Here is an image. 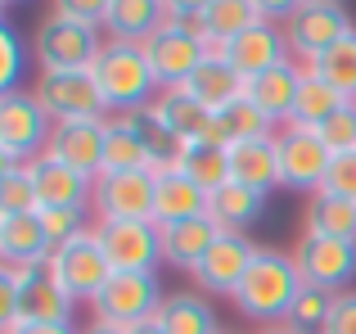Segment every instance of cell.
<instances>
[{
	"label": "cell",
	"mask_w": 356,
	"mask_h": 334,
	"mask_svg": "<svg viewBox=\"0 0 356 334\" xmlns=\"http://www.w3.org/2000/svg\"><path fill=\"white\" fill-rule=\"evenodd\" d=\"M302 271H298L293 253H284V248H270L261 244L257 257H252L248 276H243L239 294L230 303H235V312L243 321H252V326H284L289 308H293V299L302 294Z\"/></svg>",
	"instance_id": "cell-1"
},
{
	"label": "cell",
	"mask_w": 356,
	"mask_h": 334,
	"mask_svg": "<svg viewBox=\"0 0 356 334\" xmlns=\"http://www.w3.org/2000/svg\"><path fill=\"white\" fill-rule=\"evenodd\" d=\"M90 72H95V86L104 95L108 113H140L163 90L154 77V63H149L145 45H136V41H104V50H99Z\"/></svg>",
	"instance_id": "cell-2"
},
{
	"label": "cell",
	"mask_w": 356,
	"mask_h": 334,
	"mask_svg": "<svg viewBox=\"0 0 356 334\" xmlns=\"http://www.w3.org/2000/svg\"><path fill=\"white\" fill-rule=\"evenodd\" d=\"M45 271H50V280L59 285L72 303H86L90 308V303L99 299V289L108 285L113 267H108L104 248H99V235H95V226H90L86 235H72V239H63V244H54Z\"/></svg>",
	"instance_id": "cell-3"
},
{
	"label": "cell",
	"mask_w": 356,
	"mask_h": 334,
	"mask_svg": "<svg viewBox=\"0 0 356 334\" xmlns=\"http://www.w3.org/2000/svg\"><path fill=\"white\" fill-rule=\"evenodd\" d=\"M54 136V118L41 109L32 90L0 95V163H36L45 159Z\"/></svg>",
	"instance_id": "cell-4"
},
{
	"label": "cell",
	"mask_w": 356,
	"mask_h": 334,
	"mask_svg": "<svg viewBox=\"0 0 356 334\" xmlns=\"http://www.w3.org/2000/svg\"><path fill=\"white\" fill-rule=\"evenodd\" d=\"M145 54H149V63H154L158 86L167 90V86H185V81H190L194 72H199L212 54H221V50L208 45V36L199 32V23L167 18V23L145 41Z\"/></svg>",
	"instance_id": "cell-5"
},
{
	"label": "cell",
	"mask_w": 356,
	"mask_h": 334,
	"mask_svg": "<svg viewBox=\"0 0 356 334\" xmlns=\"http://www.w3.org/2000/svg\"><path fill=\"white\" fill-rule=\"evenodd\" d=\"M99 50H104V36L99 27L77 23V18H41L32 36V54L41 63V72H77V68H95Z\"/></svg>",
	"instance_id": "cell-6"
},
{
	"label": "cell",
	"mask_w": 356,
	"mask_h": 334,
	"mask_svg": "<svg viewBox=\"0 0 356 334\" xmlns=\"http://www.w3.org/2000/svg\"><path fill=\"white\" fill-rule=\"evenodd\" d=\"M163 280L154 271H113L108 285L99 289V299L90 303L95 321H108V326H122V330H136L145 321H158L163 312Z\"/></svg>",
	"instance_id": "cell-7"
},
{
	"label": "cell",
	"mask_w": 356,
	"mask_h": 334,
	"mask_svg": "<svg viewBox=\"0 0 356 334\" xmlns=\"http://www.w3.org/2000/svg\"><path fill=\"white\" fill-rule=\"evenodd\" d=\"M32 95L41 100V109L54 122H90V118H108L104 95L95 86V72L77 68V72H36Z\"/></svg>",
	"instance_id": "cell-8"
},
{
	"label": "cell",
	"mask_w": 356,
	"mask_h": 334,
	"mask_svg": "<svg viewBox=\"0 0 356 334\" xmlns=\"http://www.w3.org/2000/svg\"><path fill=\"white\" fill-rule=\"evenodd\" d=\"M348 32H356V23H352V14H348L343 0H307V5L284 23L289 50H293V59H302V63L321 59L325 50H334Z\"/></svg>",
	"instance_id": "cell-9"
},
{
	"label": "cell",
	"mask_w": 356,
	"mask_h": 334,
	"mask_svg": "<svg viewBox=\"0 0 356 334\" xmlns=\"http://www.w3.org/2000/svg\"><path fill=\"white\" fill-rule=\"evenodd\" d=\"M293 262L307 285L330 294L356 289V239H325V235H298L293 239Z\"/></svg>",
	"instance_id": "cell-10"
},
{
	"label": "cell",
	"mask_w": 356,
	"mask_h": 334,
	"mask_svg": "<svg viewBox=\"0 0 356 334\" xmlns=\"http://www.w3.org/2000/svg\"><path fill=\"white\" fill-rule=\"evenodd\" d=\"M280 190H298L312 199L316 190H325V176H330L334 154L325 150V141L312 127H280Z\"/></svg>",
	"instance_id": "cell-11"
},
{
	"label": "cell",
	"mask_w": 356,
	"mask_h": 334,
	"mask_svg": "<svg viewBox=\"0 0 356 334\" xmlns=\"http://www.w3.org/2000/svg\"><path fill=\"white\" fill-rule=\"evenodd\" d=\"M99 248L113 271H154L163 267V230L158 221H95Z\"/></svg>",
	"instance_id": "cell-12"
},
{
	"label": "cell",
	"mask_w": 356,
	"mask_h": 334,
	"mask_svg": "<svg viewBox=\"0 0 356 334\" xmlns=\"http://www.w3.org/2000/svg\"><path fill=\"white\" fill-rule=\"evenodd\" d=\"M154 172H104L95 176V221H154Z\"/></svg>",
	"instance_id": "cell-13"
},
{
	"label": "cell",
	"mask_w": 356,
	"mask_h": 334,
	"mask_svg": "<svg viewBox=\"0 0 356 334\" xmlns=\"http://www.w3.org/2000/svg\"><path fill=\"white\" fill-rule=\"evenodd\" d=\"M257 248L261 244H252V235H221L208 248V257L190 271L194 289L208 294V299H235L248 267H252V257H257Z\"/></svg>",
	"instance_id": "cell-14"
},
{
	"label": "cell",
	"mask_w": 356,
	"mask_h": 334,
	"mask_svg": "<svg viewBox=\"0 0 356 334\" xmlns=\"http://www.w3.org/2000/svg\"><path fill=\"white\" fill-rule=\"evenodd\" d=\"M221 54L239 68L243 81H252V77H261V72H270V68H280V63L293 59L289 36H284V23H266V18H261L257 27H248V32H239Z\"/></svg>",
	"instance_id": "cell-15"
},
{
	"label": "cell",
	"mask_w": 356,
	"mask_h": 334,
	"mask_svg": "<svg viewBox=\"0 0 356 334\" xmlns=\"http://www.w3.org/2000/svg\"><path fill=\"white\" fill-rule=\"evenodd\" d=\"M104 118H90V122H54V136H50V150L45 159L72 167V172L90 176L95 181L104 172Z\"/></svg>",
	"instance_id": "cell-16"
},
{
	"label": "cell",
	"mask_w": 356,
	"mask_h": 334,
	"mask_svg": "<svg viewBox=\"0 0 356 334\" xmlns=\"http://www.w3.org/2000/svg\"><path fill=\"white\" fill-rule=\"evenodd\" d=\"M50 253H54V239L45 230L41 212H0V262L45 267Z\"/></svg>",
	"instance_id": "cell-17"
},
{
	"label": "cell",
	"mask_w": 356,
	"mask_h": 334,
	"mask_svg": "<svg viewBox=\"0 0 356 334\" xmlns=\"http://www.w3.org/2000/svg\"><path fill=\"white\" fill-rule=\"evenodd\" d=\"M154 221L158 226H172V221H190V217H208L212 194L194 181L185 167H172V172H154Z\"/></svg>",
	"instance_id": "cell-18"
},
{
	"label": "cell",
	"mask_w": 356,
	"mask_h": 334,
	"mask_svg": "<svg viewBox=\"0 0 356 334\" xmlns=\"http://www.w3.org/2000/svg\"><path fill=\"white\" fill-rule=\"evenodd\" d=\"M302 77H307V63L302 59H289V63H280V68L252 77L248 81V100L275 127H289V122H293V104H298V86H302Z\"/></svg>",
	"instance_id": "cell-19"
},
{
	"label": "cell",
	"mask_w": 356,
	"mask_h": 334,
	"mask_svg": "<svg viewBox=\"0 0 356 334\" xmlns=\"http://www.w3.org/2000/svg\"><path fill=\"white\" fill-rule=\"evenodd\" d=\"M149 113L158 118V122L167 127V132H176L185 145L194 141H212V122H217V113H212L208 104H199V100L190 95L185 86H167L154 95V104H149Z\"/></svg>",
	"instance_id": "cell-20"
},
{
	"label": "cell",
	"mask_w": 356,
	"mask_h": 334,
	"mask_svg": "<svg viewBox=\"0 0 356 334\" xmlns=\"http://www.w3.org/2000/svg\"><path fill=\"white\" fill-rule=\"evenodd\" d=\"M226 154H230V181L252 185L261 194L280 190V141H275V132L252 136V141H235V145H226Z\"/></svg>",
	"instance_id": "cell-21"
},
{
	"label": "cell",
	"mask_w": 356,
	"mask_h": 334,
	"mask_svg": "<svg viewBox=\"0 0 356 334\" xmlns=\"http://www.w3.org/2000/svg\"><path fill=\"white\" fill-rule=\"evenodd\" d=\"M158 230H163V267H176V271H194L208 257V248L226 235L212 217L172 221V226H158Z\"/></svg>",
	"instance_id": "cell-22"
},
{
	"label": "cell",
	"mask_w": 356,
	"mask_h": 334,
	"mask_svg": "<svg viewBox=\"0 0 356 334\" xmlns=\"http://www.w3.org/2000/svg\"><path fill=\"white\" fill-rule=\"evenodd\" d=\"M72 312H77V303L50 280L45 267L18 289V321H27V326H72Z\"/></svg>",
	"instance_id": "cell-23"
},
{
	"label": "cell",
	"mask_w": 356,
	"mask_h": 334,
	"mask_svg": "<svg viewBox=\"0 0 356 334\" xmlns=\"http://www.w3.org/2000/svg\"><path fill=\"white\" fill-rule=\"evenodd\" d=\"M266 199L270 194L252 190V185H239V181H226L208 203V217L217 221L226 235H248L261 217H266Z\"/></svg>",
	"instance_id": "cell-24"
},
{
	"label": "cell",
	"mask_w": 356,
	"mask_h": 334,
	"mask_svg": "<svg viewBox=\"0 0 356 334\" xmlns=\"http://www.w3.org/2000/svg\"><path fill=\"white\" fill-rule=\"evenodd\" d=\"M36 199L41 208H90L95 181L54 159H36Z\"/></svg>",
	"instance_id": "cell-25"
},
{
	"label": "cell",
	"mask_w": 356,
	"mask_h": 334,
	"mask_svg": "<svg viewBox=\"0 0 356 334\" xmlns=\"http://www.w3.org/2000/svg\"><path fill=\"white\" fill-rule=\"evenodd\" d=\"M185 90H190L199 104H208L212 113H221L226 104H235V100L248 95V81L239 77V68L226 59V54H212V59L185 81Z\"/></svg>",
	"instance_id": "cell-26"
},
{
	"label": "cell",
	"mask_w": 356,
	"mask_h": 334,
	"mask_svg": "<svg viewBox=\"0 0 356 334\" xmlns=\"http://www.w3.org/2000/svg\"><path fill=\"white\" fill-rule=\"evenodd\" d=\"M302 235L356 239V199H343L334 190H316L302 208Z\"/></svg>",
	"instance_id": "cell-27"
},
{
	"label": "cell",
	"mask_w": 356,
	"mask_h": 334,
	"mask_svg": "<svg viewBox=\"0 0 356 334\" xmlns=\"http://www.w3.org/2000/svg\"><path fill=\"white\" fill-rule=\"evenodd\" d=\"M158 326L167 334H217V308L208 303V294L199 289H176L163 299V312H158Z\"/></svg>",
	"instance_id": "cell-28"
},
{
	"label": "cell",
	"mask_w": 356,
	"mask_h": 334,
	"mask_svg": "<svg viewBox=\"0 0 356 334\" xmlns=\"http://www.w3.org/2000/svg\"><path fill=\"white\" fill-rule=\"evenodd\" d=\"M163 23H167L163 0H113V9H108V18H104V32H108V41L145 45Z\"/></svg>",
	"instance_id": "cell-29"
},
{
	"label": "cell",
	"mask_w": 356,
	"mask_h": 334,
	"mask_svg": "<svg viewBox=\"0 0 356 334\" xmlns=\"http://www.w3.org/2000/svg\"><path fill=\"white\" fill-rule=\"evenodd\" d=\"M104 132H108L104 136V172H149V154H145V141H140L131 113H108Z\"/></svg>",
	"instance_id": "cell-30"
},
{
	"label": "cell",
	"mask_w": 356,
	"mask_h": 334,
	"mask_svg": "<svg viewBox=\"0 0 356 334\" xmlns=\"http://www.w3.org/2000/svg\"><path fill=\"white\" fill-rule=\"evenodd\" d=\"M257 23H261V14H257L252 0H212L208 14L199 18V32L208 36L212 50H226L239 32H248V27H257Z\"/></svg>",
	"instance_id": "cell-31"
},
{
	"label": "cell",
	"mask_w": 356,
	"mask_h": 334,
	"mask_svg": "<svg viewBox=\"0 0 356 334\" xmlns=\"http://www.w3.org/2000/svg\"><path fill=\"white\" fill-rule=\"evenodd\" d=\"M131 122H136L140 141H145V154H149V172H172V167L185 163V154H190V145L181 141L176 132H167L163 122H158L149 109H140V113H131Z\"/></svg>",
	"instance_id": "cell-32"
},
{
	"label": "cell",
	"mask_w": 356,
	"mask_h": 334,
	"mask_svg": "<svg viewBox=\"0 0 356 334\" xmlns=\"http://www.w3.org/2000/svg\"><path fill=\"white\" fill-rule=\"evenodd\" d=\"M343 104H352L343 90H334L330 81H321L316 72H307L302 77V86H298V104H293V127H321L325 118H334Z\"/></svg>",
	"instance_id": "cell-33"
},
{
	"label": "cell",
	"mask_w": 356,
	"mask_h": 334,
	"mask_svg": "<svg viewBox=\"0 0 356 334\" xmlns=\"http://www.w3.org/2000/svg\"><path fill=\"white\" fill-rule=\"evenodd\" d=\"M270 132H275V122H270V118L261 113L248 95L235 100V104H226L217 113V122H212V141H221V145L252 141V136H270Z\"/></svg>",
	"instance_id": "cell-34"
},
{
	"label": "cell",
	"mask_w": 356,
	"mask_h": 334,
	"mask_svg": "<svg viewBox=\"0 0 356 334\" xmlns=\"http://www.w3.org/2000/svg\"><path fill=\"white\" fill-rule=\"evenodd\" d=\"M307 72H316V77L330 81L334 90H343L348 100H356V32H348L334 50H325L321 59H312Z\"/></svg>",
	"instance_id": "cell-35"
},
{
	"label": "cell",
	"mask_w": 356,
	"mask_h": 334,
	"mask_svg": "<svg viewBox=\"0 0 356 334\" xmlns=\"http://www.w3.org/2000/svg\"><path fill=\"white\" fill-rule=\"evenodd\" d=\"M334 299H339V294L316 289V285H302V294L293 299L284 326L293 334H325V330H330V317H334Z\"/></svg>",
	"instance_id": "cell-36"
},
{
	"label": "cell",
	"mask_w": 356,
	"mask_h": 334,
	"mask_svg": "<svg viewBox=\"0 0 356 334\" xmlns=\"http://www.w3.org/2000/svg\"><path fill=\"white\" fill-rule=\"evenodd\" d=\"M181 167H185V172H190L208 194H217L221 185L230 181V154H226V145H221V141H194Z\"/></svg>",
	"instance_id": "cell-37"
},
{
	"label": "cell",
	"mask_w": 356,
	"mask_h": 334,
	"mask_svg": "<svg viewBox=\"0 0 356 334\" xmlns=\"http://www.w3.org/2000/svg\"><path fill=\"white\" fill-rule=\"evenodd\" d=\"M0 212H41L36 163H0Z\"/></svg>",
	"instance_id": "cell-38"
},
{
	"label": "cell",
	"mask_w": 356,
	"mask_h": 334,
	"mask_svg": "<svg viewBox=\"0 0 356 334\" xmlns=\"http://www.w3.org/2000/svg\"><path fill=\"white\" fill-rule=\"evenodd\" d=\"M27 59H32V45L23 41L14 23H0V95L9 90H23V72H27Z\"/></svg>",
	"instance_id": "cell-39"
},
{
	"label": "cell",
	"mask_w": 356,
	"mask_h": 334,
	"mask_svg": "<svg viewBox=\"0 0 356 334\" xmlns=\"http://www.w3.org/2000/svg\"><path fill=\"white\" fill-rule=\"evenodd\" d=\"M316 136L325 141V150H330V154H352L356 150V100H352V104H343L334 118H325V122L316 127Z\"/></svg>",
	"instance_id": "cell-40"
},
{
	"label": "cell",
	"mask_w": 356,
	"mask_h": 334,
	"mask_svg": "<svg viewBox=\"0 0 356 334\" xmlns=\"http://www.w3.org/2000/svg\"><path fill=\"white\" fill-rule=\"evenodd\" d=\"M86 212H90V208H41V221H45V230H50L54 244H63V239L86 235V230H90Z\"/></svg>",
	"instance_id": "cell-41"
},
{
	"label": "cell",
	"mask_w": 356,
	"mask_h": 334,
	"mask_svg": "<svg viewBox=\"0 0 356 334\" xmlns=\"http://www.w3.org/2000/svg\"><path fill=\"white\" fill-rule=\"evenodd\" d=\"M113 0H50V14L59 18H77V23H90V27H104Z\"/></svg>",
	"instance_id": "cell-42"
},
{
	"label": "cell",
	"mask_w": 356,
	"mask_h": 334,
	"mask_svg": "<svg viewBox=\"0 0 356 334\" xmlns=\"http://www.w3.org/2000/svg\"><path fill=\"white\" fill-rule=\"evenodd\" d=\"M325 190L343 194V199H356V150L352 154H334L330 176H325Z\"/></svg>",
	"instance_id": "cell-43"
},
{
	"label": "cell",
	"mask_w": 356,
	"mask_h": 334,
	"mask_svg": "<svg viewBox=\"0 0 356 334\" xmlns=\"http://www.w3.org/2000/svg\"><path fill=\"white\" fill-rule=\"evenodd\" d=\"M325 334H356V289L334 299V317H330V330Z\"/></svg>",
	"instance_id": "cell-44"
},
{
	"label": "cell",
	"mask_w": 356,
	"mask_h": 334,
	"mask_svg": "<svg viewBox=\"0 0 356 334\" xmlns=\"http://www.w3.org/2000/svg\"><path fill=\"white\" fill-rule=\"evenodd\" d=\"M252 5H257V14L266 18V23H289L307 0H252Z\"/></svg>",
	"instance_id": "cell-45"
},
{
	"label": "cell",
	"mask_w": 356,
	"mask_h": 334,
	"mask_svg": "<svg viewBox=\"0 0 356 334\" xmlns=\"http://www.w3.org/2000/svg\"><path fill=\"white\" fill-rule=\"evenodd\" d=\"M167 5V18H181V23H199L203 14H208L212 0H163Z\"/></svg>",
	"instance_id": "cell-46"
},
{
	"label": "cell",
	"mask_w": 356,
	"mask_h": 334,
	"mask_svg": "<svg viewBox=\"0 0 356 334\" xmlns=\"http://www.w3.org/2000/svg\"><path fill=\"white\" fill-rule=\"evenodd\" d=\"M23 334H81L77 326H27Z\"/></svg>",
	"instance_id": "cell-47"
},
{
	"label": "cell",
	"mask_w": 356,
	"mask_h": 334,
	"mask_svg": "<svg viewBox=\"0 0 356 334\" xmlns=\"http://www.w3.org/2000/svg\"><path fill=\"white\" fill-rule=\"evenodd\" d=\"M81 334H131V330H122V326H108V321H90Z\"/></svg>",
	"instance_id": "cell-48"
},
{
	"label": "cell",
	"mask_w": 356,
	"mask_h": 334,
	"mask_svg": "<svg viewBox=\"0 0 356 334\" xmlns=\"http://www.w3.org/2000/svg\"><path fill=\"white\" fill-rule=\"evenodd\" d=\"M131 334H167V330L158 326V321H145V326H136V330H131Z\"/></svg>",
	"instance_id": "cell-49"
},
{
	"label": "cell",
	"mask_w": 356,
	"mask_h": 334,
	"mask_svg": "<svg viewBox=\"0 0 356 334\" xmlns=\"http://www.w3.org/2000/svg\"><path fill=\"white\" fill-rule=\"evenodd\" d=\"M257 334H293L289 326H266V330H257Z\"/></svg>",
	"instance_id": "cell-50"
},
{
	"label": "cell",
	"mask_w": 356,
	"mask_h": 334,
	"mask_svg": "<svg viewBox=\"0 0 356 334\" xmlns=\"http://www.w3.org/2000/svg\"><path fill=\"white\" fill-rule=\"evenodd\" d=\"M217 334H235V330H226V326H221V330H217Z\"/></svg>",
	"instance_id": "cell-51"
},
{
	"label": "cell",
	"mask_w": 356,
	"mask_h": 334,
	"mask_svg": "<svg viewBox=\"0 0 356 334\" xmlns=\"http://www.w3.org/2000/svg\"><path fill=\"white\" fill-rule=\"evenodd\" d=\"M5 5H18V0H5Z\"/></svg>",
	"instance_id": "cell-52"
}]
</instances>
